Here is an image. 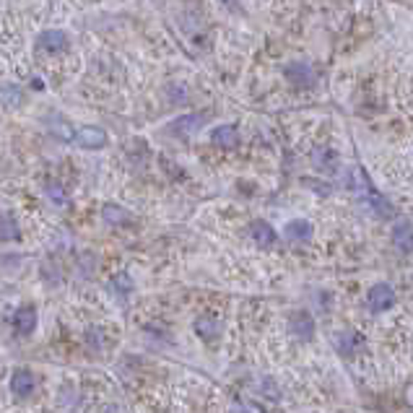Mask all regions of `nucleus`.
<instances>
[{
	"mask_svg": "<svg viewBox=\"0 0 413 413\" xmlns=\"http://www.w3.org/2000/svg\"><path fill=\"white\" fill-rule=\"evenodd\" d=\"M359 180H361V195H364V203L369 211H374V214L380 216V219H388V216H392V206L388 203V198L382 195L377 187H374V182L369 180V175H366L364 169L359 167Z\"/></svg>",
	"mask_w": 413,
	"mask_h": 413,
	"instance_id": "f257e3e1",
	"label": "nucleus"
},
{
	"mask_svg": "<svg viewBox=\"0 0 413 413\" xmlns=\"http://www.w3.org/2000/svg\"><path fill=\"white\" fill-rule=\"evenodd\" d=\"M395 304V289L380 281V284H374L369 291H366V310L372 312V315H382V312H388L390 307Z\"/></svg>",
	"mask_w": 413,
	"mask_h": 413,
	"instance_id": "f03ea898",
	"label": "nucleus"
},
{
	"mask_svg": "<svg viewBox=\"0 0 413 413\" xmlns=\"http://www.w3.org/2000/svg\"><path fill=\"white\" fill-rule=\"evenodd\" d=\"M284 78L296 88H312L318 83V76L312 71V65L307 63H289L286 71H284Z\"/></svg>",
	"mask_w": 413,
	"mask_h": 413,
	"instance_id": "7ed1b4c3",
	"label": "nucleus"
},
{
	"mask_svg": "<svg viewBox=\"0 0 413 413\" xmlns=\"http://www.w3.org/2000/svg\"><path fill=\"white\" fill-rule=\"evenodd\" d=\"M312 167L318 169V172H322V175H333L341 167V156L330 146H318L312 151Z\"/></svg>",
	"mask_w": 413,
	"mask_h": 413,
	"instance_id": "20e7f679",
	"label": "nucleus"
},
{
	"mask_svg": "<svg viewBox=\"0 0 413 413\" xmlns=\"http://www.w3.org/2000/svg\"><path fill=\"white\" fill-rule=\"evenodd\" d=\"M289 330H291V335H294L296 341H312L315 338V318H312L310 312H294L291 318H289Z\"/></svg>",
	"mask_w": 413,
	"mask_h": 413,
	"instance_id": "39448f33",
	"label": "nucleus"
},
{
	"mask_svg": "<svg viewBox=\"0 0 413 413\" xmlns=\"http://www.w3.org/2000/svg\"><path fill=\"white\" fill-rule=\"evenodd\" d=\"M76 144H78L81 149H86V151H96V149H102V146L107 144V133L96 125L78 127V130H76Z\"/></svg>",
	"mask_w": 413,
	"mask_h": 413,
	"instance_id": "423d86ee",
	"label": "nucleus"
},
{
	"mask_svg": "<svg viewBox=\"0 0 413 413\" xmlns=\"http://www.w3.org/2000/svg\"><path fill=\"white\" fill-rule=\"evenodd\" d=\"M392 247L397 252H413V223L408 219H397L392 223Z\"/></svg>",
	"mask_w": 413,
	"mask_h": 413,
	"instance_id": "0eeeda50",
	"label": "nucleus"
},
{
	"mask_svg": "<svg viewBox=\"0 0 413 413\" xmlns=\"http://www.w3.org/2000/svg\"><path fill=\"white\" fill-rule=\"evenodd\" d=\"M211 144L223 151H234L239 146V130L237 125H219L211 130Z\"/></svg>",
	"mask_w": 413,
	"mask_h": 413,
	"instance_id": "6e6552de",
	"label": "nucleus"
},
{
	"mask_svg": "<svg viewBox=\"0 0 413 413\" xmlns=\"http://www.w3.org/2000/svg\"><path fill=\"white\" fill-rule=\"evenodd\" d=\"M250 237L255 239V245L260 247V250H268V247H273L279 242L276 229H273L268 221H262V219H255V221L250 223Z\"/></svg>",
	"mask_w": 413,
	"mask_h": 413,
	"instance_id": "1a4fd4ad",
	"label": "nucleus"
},
{
	"mask_svg": "<svg viewBox=\"0 0 413 413\" xmlns=\"http://www.w3.org/2000/svg\"><path fill=\"white\" fill-rule=\"evenodd\" d=\"M11 390H13V395L16 397L34 395V390H37V377H34L29 369H16L13 377H11Z\"/></svg>",
	"mask_w": 413,
	"mask_h": 413,
	"instance_id": "9d476101",
	"label": "nucleus"
},
{
	"mask_svg": "<svg viewBox=\"0 0 413 413\" xmlns=\"http://www.w3.org/2000/svg\"><path fill=\"white\" fill-rule=\"evenodd\" d=\"M37 45H40V50H45V52L57 55V52H63V50L68 47V34L60 32V29H47V32H42L40 37H37Z\"/></svg>",
	"mask_w": 413,
	"mask_h": 413,
	"instance_id": "9b49d317",
	"label": "nucleus"
},
{
	"mask_svg": "<svg viewBox=\"0 0 413 413\" xmlns=\"http://www.w3.org/2000/svg\"><path fill=\"white\" fill-rule=\"evenodd\" d=\"M13 330H16L18 335H32L34 330H37V310L34 307H18L16 312H13Z\"/></svg>",
	"mask_w": 413,
	"mask_h": 413,
	"instance_id": "f8f14e48",
	"label": "nucleus"
},
{
	"mask_svg": "<svg viewBox=\"0 0 413 413\" xmlns=\"http://www.w3.org/2000/svg\"><path fill=\"white\" fill-rule=\"evenodd\" d=\"M284 231H286V239L289 242H310L312 239V223L304 221V219H294V221H289L286 226H284Z\"/></svg>",
	"mask_w": 413,
	"mask_h": 413,
	"instance_id": "ddd939ff",
	"label": "nucleus"
},
{
	"mask_svg": "<svg viewBox=\"0 0 413 413\" xmlns=\"http://www.w3.org/2000/svg\"><path fill=\"white\" fill-rule=\"evenodd\" d=\"M198 127H203V115H182L175 122H169V130L175 135H192L198 133Z\"/></svg>",
	"mask_w": 413,
	"mask_h": 413,
	"instance_id": "4468645a",
	"label": "nucleus"
},
{
	"mask_svg": "<svg viewBox=\"0 0 413 413\" xmlns=\"http://www.w3.org/2000/svg\"><path fill=\"white\" fill-rule=\"evenodd\" d=\"M195 333L203 338V341H216L221 335V322L211 315H203V318L195 320Z\"/></svg>",
	"mask_w": 413,
	"mask_h": 413,
	"instance_id": "2eb2a0df",
	"label": "nucleus"
},
{
	"mask_svg": "<svg viewBox=\"0 0 413 413\" xmlns=\"http://www.w3.org/2000/svg\"><path fill=\"white\" fill-rule=\"evenodd\" d=\"M361 346V338H359L354 330H343V333H335V349L341 351L343 356H351L354 351Z\"/></svg>",
	"mask_w": 413,
	"mask_h": 413,
	"instance_id": "dca6fc26",
	"label": "nucleus"
},
{
	"mask_svg": "<svg viewBox=\"0 0 413 413\" xmlns=\"http://www.w3.org/2000/svg\"><path fill=\"white\" fill-rule=\"evenodd\" d=\"M102 219L107 223H112V226H122V223H130V214H127L125 208H120V206H104Z\"/></svg>",
	"mask_w": 413,
	"mask_h": 413,
	"instance_id": "f3484780",
	"label": "nucleus"
},
{
	"mask_svg": "<svg viewBox=\"0 0 413 413\" xmlns=\"http://www.w3.org/2000/svg\"><path fill=\"white\" fill-rule=\"evenodd\" d=\"M21 91H18V86H13V83H6L3 86V104L8 107V110H16L18 104H21Z\"/></svg>",
	"mask_w": 413,
	"mask_h": 413,
	"instance_id": "a211bd4d",
	"label": "nucleus"
},
{
	"mask_svg": "<svg viewBox=\"0 0 413 413\" xmlns=\"http://www.w3.org/2000/svg\"><path fill=\"white\" fill-rule=\"evenodd\" d=\"M50 130H52V135H57L60 141H76V130H73L65 120H55V122L50 125Z\"/></svg>",
	"mask_w": 413,
	"mask_h": 413,
	"instance_id": "6ab92c4d",
	"label": "nucleus"
},
{
	"mask_svg": "<svg viewBox=\"0 0 413 413\" xmlns=\"http://www.w3.org/2000/svg\"><path fill=\"white\" fill-rule=\"evenodd\" d=\"M112 289L117 291V296L127 299V294L133 291V281H130V276H127V273H120V276H115V281H112Z\"/></svg>",
	"mask_w": 413,
	"mask_h": 413,
	"instance_id": "aec40b11",
	"label": "nucleus"
},
{
	"mask_svg": "<svg viewBox=\"0 0 413 413\" xmlns=\"http://www.w3.org/2000/svg\"><path fill=\"white\" fill-rule=\"evenodd\" d=\"M11 239H18V223H16V219L6 211V214H3V242H11Z\"/></svg>",
	"mask_w": 413,
	"mask_h": 413,
	"instance_id": "412c9836",
	"label": "nucleus"
},
{
	"mask_svg": "<svg viewBox=\"0 0 413 413\" xmlns=\"http://www.w3.org/2000/svg\"><path fill=\"white\" fill-rule=\"evenodd\" d=\"M167 96L172 104H185L187 102V86H185V83H172V86L167 88Z\"/></svg>",
	"mask_w": 413,
	"mask_h": 413,
	"instance_id": "4be33fe9",
	"label": "nucleus"
},
{
	"mask_svg": "<svg viewBox=\"0 0 413 413\" xmlns=\"http://www.w3.org/2000/svg\"><path fill=\"white\" fill-rule=\"evenodd\" d=\"M47 198L55 203V206H68V198H65V190L57 182L47 185Z\"/></svg>",
	"mask_w": 413,
	"mask_h": 413,
	"instance_id": "5701e85b",
	"label": "nucleus"
},
{
	"mask_svg": "<svg viewBox=\"0 0 413 413\" xmlns=\"http://www.w3.org/2000/svg\"><path fill=\"white\" fill-rule=\"evenodd\" d=\"M86 343L94 351H102L104 346H107V341H104V333H102V330H96V327H91V330L86 333Z\"/></svg>",
	"mask_w": 413,
	"mask_h": 413,
	"instance_id": "b1692460",
	"label": "nucleus"
},
{
	"mask_svg": "<svg viewBox=\"0 0 413 413\" xmlns=\"http://www.w3.org/2000/svg\"><path fill=\"white\" fill-rule=\"evenodd\" d=\"M32 88H37V91H42V88H45V83H42V78H34V81H32Z\"/></svg>",
	"mask_w": 413,
	"mask_h": 413,
	"instance_id": "393cba45",
	"label": "nucleus"
}]
</instances>
